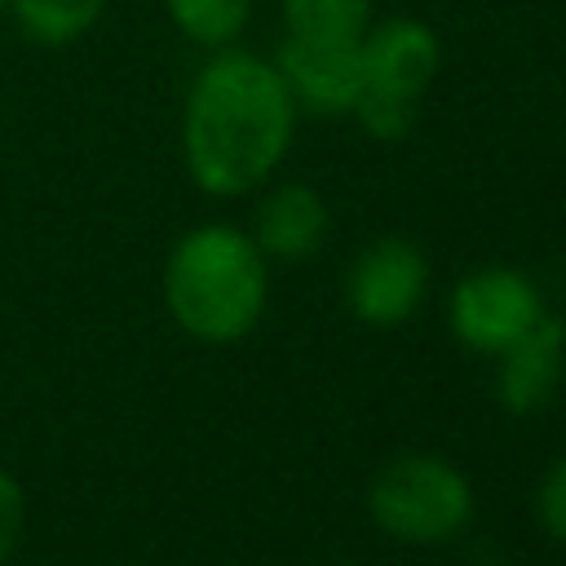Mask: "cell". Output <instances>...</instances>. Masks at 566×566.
I'll list each match as a JSON object with an SVG mask.
<instances>
[{
  "mask_svg": "<svg viewBox=\"0 0 566 566\" xmlns=\"http://www.w3.org/2000/svg\"><path fill=\"white\" fill-rule=\"evenodd\" d=\"M429 261L411 239H376L358 252L345 279V301L367 327H398L424 301Z\"/></svg>",
  "mask_w": 566,
  "mask_h": 566,
  "instance_id": "7",
  "label": "cell"
},
{
  "mask_svg": "<svg viewBox=\"0 0 566 566\" xmlns=\"http://www.w3.org/2000/svg\"><path fill=\"white\" fill-rule=\"evenodd\" d=\"M296 102L270 57L212 49L181 106V159L203 195L234 199L256 190L287 155Z\"/></svg>",
  "mask_w": 566,
  "mask_h": 566,
  "instance_id": "1",
  "label": "cell"
},
{
  "mask_svg": "<svg viewBox=\"0 0 566 566\" xmlns=\"http://www.w3.org/2000/svg\"><path fill=\"white\" fill-rule=\"evenodd\" d=\"M363 49V88L354 97V119L363 124V133H371L376 142H398L411 133L420 97L438 71V35L407 13L367 22V31L358 35Z\"/></svg>",
  "mask_w": 566,
  "mask_h": 566,
  "instance_id": "3",
  "label": "cell"
},
{
  "mask_svg": "<svg viewBox=\"0 0 566 566\" xmlns=\"http://www.w3.org/2000/svg\"><path fill=\"white\" fill-rule=\"evenodd\" d=\"M562 349H566V327L544 314L531 332H522L500 354V380H495L500 402L517 416L539 411L553 398V385L562 376Z\"/></svg>",
  "mask_w": 566,
  "mask_h": 566,
  "instance_id": "8",
  "label": "cell"
},
{
  "mask_svg": "<svg viewBox=\"0 0 566 566\" xmlns=\"http://www.w3.org/2000/svg\"><path fill=\"white\" fill-rule=\"evenodd\" d=\"M22 526H27V495H22V482H18L9 469H0V566L18 553Z\"/></svg>",
  "mask_w": 566,
  "mask_h": 566,
  "instance_id": "13",
  "label": "cell"
},
{
  "mask_svg": "<svg viewBox=\"0 0 566 566\" xmlns=\"http://www.w3.org/2000/svg\"><path fill=\"white\" fill-rule=\"evenodd\" d=\"M539 318H544V301L535 283L509 265L473 270L451 292V332L478 354H504Z\"/></svg>",
  "mask_w": 566,
  "mask_h": 566,
  "instance_id": "5",
  "label": "cell"
},
{
  "mask_svg": "<svg viewBox=\"0 0 566 566\" xmlns=\"http://www.w3.org/2000/svg\"><path fill=\"white\" fill-rule=\"evenodd\" d=\"M367 509L371 522L402 544H442L469 526L473 486L438 455H398L376 473Z\"/></svg>",
  "mask_w": 566,
  "mask_h": 566,
  "instance_id": "4",
  "label": "cell"
},
{
  "mask_svg": "<svg viewBox=\"0 0 566 566\" xmlns=\"http://www.w3.org/2000/svg\"><path fill=\"white\" fill-rule=\"evenodd\" d=\"M323 234H327V203L318 199V190L301 181H283L256 203L252 243L261 248V256L301 261L323 243Z\"/></svg>",
  "mask_w": 566,
  "mask_h": 566,
  "instance_id": "9",
  "label": "cell"
},
{
  "mask_svg": "<svg viewBox=\"0 0 566 566\" xmlns=\"http://www.w3.org/2000/svg\"><path fill=\"white\" fill-rule=\"evenodd\" d=\"M283 22L305 35H363L371 0H283Z\"/></svg>",
  "mask_w": 566,
  "mask_h": 566,
  "instance_id": "12",
  "label": "cell"
},
{
  "mask_svg": "<svg viewBox=\"0 0 566 566\" xmlns=\"http://www.w3.org/2000/svg\"><path fill=\"white\" fill-rule=\"evenodd\" d=\"M164 305L203 345L248 336L265 310V256L252 234L234 226H195L181 234L164 261Z\"/></svg>",
  "mask_w": 566,
  "mask_h": 566,
  "instance_id": "2",
  "label": "cell"
},
{
  "mask_svg": "<svg viewBox=\"0 0 566 566\" xmlns=\"http://www.w3.org/2000/svg\"><path fill=\"white\" fill-rule=\"evenodd\" d=\"M535 509H539L544 531L566 544V460H557V464L544 473L539 495H535Z\"/></svg>",
  "mask_w": 566,
  "mask_h": 566,
  "instance_id": "14",
  "label": "cell"
},
{
  "mask_svg": "<svg viewBox=\"0 0 566 566\" xmlns=\"http://www.w3.org/2000/svg\"><path fill=\"white\" fill-rule=\"evenodd\" d=\"M168 22L203 49H226L243 35L252 18V0H164Z\"/></svg>",
  "mask_w": 566,
  "mask_h": 566,
  "instance_id": "11",
  "label": "cell"
},
{
  "mask_svg": "<svg viewBox=\"0 0 566 566\" xmlns=\"http://www.w3.org/2000/svg\"><path fill=\"white\" fill-rule=\"evenodd\" d=\"M4 13H9V0H0V18H4Z\"/></svg>",
  "mask_w": 566,
  "mask_h": 566,
  "instance_id": "15",
  "label": "cell"
},
{
  "mask_svg": "<svg viewBox=\"0 0 566 566\" xmlns=\"http://www.w3.org/2000/svg\"><path fill=\"white\" fill-rule=\"evenodd\" d=\"M106 13V0H9V13L18 35L40 49H66L80 35H88Z\"/></svg>",
  "mask_w": 566,
  "mask_h": 566,
  "instance_id": "10",
  "label": "cell"
},
{
  "mask_svg": "<svg viewBox=\"0 0 566 566\" xmlns=\"http://www.w3.org/2000/svg\"><path fill=\"white\" fill-rule=\"evenodd\" d=\"M296 111L349 115L363 88V49L358 35H305L287 31L274 57Z\"/></svg>",
  "mask_w": 566,
  "mask_h": 566,
  "instance_id": "6",
  "label": "cell"
}]
</instances>
